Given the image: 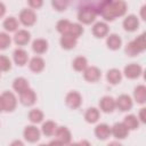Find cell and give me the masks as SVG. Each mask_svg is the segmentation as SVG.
<instances>
[{
    "mask_svg": "<svg viewBox=\"0 0 146 146\" xmlns=\"http://www.w3.org/2000/svg\"><path fill=\"white\" fill-rule=\"evenodd\" d=\"M96 14H99L104 17L105 21H114L116 17H121L127 13L128 6L125 1L115 0V1H100L95 5Z\"/></svg>",
    "mask_w": 146,
    "mask_h": 146,
    "instance_id": "1",
    "label": "cell"
},
{
    "mask_svg": "<svg viewBox=\"0 0 146 146\" xmlns=\"http://www.w3.org/2000/svg\"><path fill=\"white\" fill-rule=\"evenodd\" d=\"M97 14L95 9V3L91 2H84L81 5L78 11V19L80 23L83 24H90L95 21Z\"/></svg>",
    "mask_w": 146,
    "mask_h": 146,
    "instance_id": "2",
    "label": "cell"
},
{
    "mask_svg": "<svg viewBox=\"0 0 146 146\" xmlns=\"http://www.w3.org/2000/svg\"><path fill=\"white\" fill-rule=\"evenodd\" d=\"M1 100H2V106L3 111L6 112H13L16 106H17V98L11 91H5L1 95Z\"/></svg>",
    "mask_w": 146,
    "mask_h": 146,
    "instance_id": "3",
    "label": "cell"
},
{
    "mask_svg": "<svg viewBox=\"0 0 146 146\" xmlns=\"http://www.w3.org/2000/svg\"><path fill=\"white\" fill-rule=\"evenodd\" d=\"M18 18L24 26H32L36 22V14L31 8H24L21 10Z\"/></svg>",
    "mask_w": 146,
    "mask_h": 146,
    "instance_id": "4",
    "label": "cell"
},
{
    "mask_svg": "<svg viewBox=\"0 0 146 146\" xmlns=\"http://www.w3.org/2000/svg\"><path fill=\"white\" fill-rule=\"evenodd\" d=\"M65 103L72 110L79 108L81 106V104H82V96H81L80 92H78L75 90L68 91L66 94V96H65Z\"/></svg>",
    "mask_w": 146,
    "mask_h": 146,
    "instance_id": "5",
    "label": "cell"
},
{
    "mask_svg": "<svg viewBox=\"0 0 146 146\" xmlns=\"http://www.w3.org/2000/svg\"><path fill=\"white\" fill-rule=\"evenodd\" d=\"M141 73H143V67L137 63H130L127 66H124V70H123L124 76L130 80L139 78L141 75Z\"/></svg>",
    "mask_w": 146,
    "mask_h": 146,
    "instance_id": "6",
    "label": "cell"
},
{
    "mask_svg": "<svg viewBox=\"0 0 146 146\" xmlns=\"http://www.w3.org/2000/svg\"><path fill=\"white\" fill-rule=\"evenodd\" d=\"M132 105H133V102L129 95L122 94L115 99V107L117 110H120L121 112H127V111L131 110Z\"/></svg>",
    "mask_w": 146,
    "mask_h": 146,
    "instance_id": "7",
    "label": "cell"
},
{
    "mask_svg": "<svg viewBox=\"0 0 146 146\" xmlns=\"http://www.w3.org/2000/svg\"><path fill=\"white\" fill-rule=\"evenodd\" d=\"M40 135H41V131L39 130V128H36L33 124L26 125L24 128V131H23L24 139L27 140L29 143H35V141H38L40 139Z\"/></svg>",
    "mask_w": 146,
    "mask_h": 146,
    "instance_id": "8",
    "label": "cell"
},
{
    "mask_svg": "<svg viewBox=\"0 0 146 146\" xmlns=\"http://www.w3.org/2000/svg\"><path fill=\"white\" fill-rule=\"evenodd\" d=\"M83 78L88 82H97L102 78V72L97 66H88L83 71Z\"/></svg>",
    "mask_w": 146,
    "mask_h": 146,
    "instance_id": "9",
    "label": "cell"
},
{
    "mask_svg": "<svg viewBox=\"0 0 146 146\" xmlns=\"http://www.w3.org/2000/svg\"><path fill=\"white\" fill-rule=\"evenodd\" d=\"M19 102L24 106H32L36 102V94L32 88L26 89L19 94Z\"/></svg>",
    "mask_w": 146,
    "mask_h": 146,
    "instance_id": "10",
    "label": "cell"
},
{
    "mask_svg": "<svg viewBox=\"0 0 146 146\" xmlns=\"http://www.w3.org/2000/svg\"><path fill=\"white\" fill-rule=\"evenodd\" d=\"M111 135L116 139H124L129 135L128 128L123 124V122H116L111 127Z\"/></svg>",
    "mask_w": 146,
    "mask_h": 146,
    "instance_id": "11",
    "label": "cell"
},
{
    "mask_svg": "<svg viewBox=\"0 0 146 146\" xmlns=\"http://www.w3.org/2000/svg\"><path fill=\"white\" fill-rule=\"evenodd\" d=\"M57 140H59L63 145H67L71 143V139H72V135H71V131L68 130L67 127H57L56 131H55V135Z\"/></svg>",
    "mask_w": 146,
    "mask_h": 146,
    "instance_id": "12",
    "label": "cell"
},
{
    "mask_svg": "<svg viewBox=\"0 0 146 146\" xmlns=\"http://www.w3.org/2000/svg\"><path fill=\"white\" fill-rule=\"evenodd\" d=\"M122 26L125 31L128 32H135L138 27H139V19L136 15L131 14L124 17L123 22H122Z\"/></svg>",
    "mask_w": 146,
    "mask_h": 146,
    "instance_id": "13",
    "label": "cell"
},
{
    "mask_svg": "<svg viewBox=\"0 0 146 146\" xmlns=\"http://www.w3.org/2000/svg\"><path fill=\"white\" fill-rule=\"evenodd\" d=\"M115 99L112 96H103L99 100V110L105 113H112L115 110Z\"/></svg>",
    "mask_w": 146,
    "mask_h": 146,
    "instance_id": "14",
    "label": "cell"
},
{
    "mask_svg": "<svg viewBox=\"0 0 146 146\" xmlns=\"http://www.w3.org/2000/svg\"><path fill=\"white\" fill-rule=\"evenodd\" d=\"M30 40H31V33L27 30L21 29L17 30L14 34V42L18 46H25L29 43Z\"/></svg>",
    "mask_w": 146,
    "mask_h": 146,
    "instance_id": "15",
    "label": "cell"
},
{
    "mask_svg": "<svg viewBox=\"0 0 146 146\" xmlns=\"http://www.w3.org/2000/svg\"><path fill=\"white\" fill-rule=\"evenodd\" d=\"M13 59L15 62L16 65L18 66H24L25 64H27L29 60V54L25 49L23 48H17L14 50L13 52Z\"/></svg>",
    "mask_w": 146,
    "mask_h": 146,
    "instance_id": "16",
    "label": "cell"
},
{
    "mask_svg": "<svg viewBox=\"0 0 146 146\" xmlns=\"http://www.w3.org/2000/svg\"><path fill=\"white\" fill-rule=\"evenodd\" d=\"M108 31H110L108 25L105 22H97L92 26V34L98 39L107 36L108 35Z\"/></svg>",
    "mask_w": 146,
    "mask_h": 146,
    "instance_id": "17",
    "label": "cell"
},
{
    "mask_svg": "<svg viewBox=\"0 0 146 146\" xmlns=\"http://www.w3.org/2000/svg\"><path fill=\"white\" fill-rule=\"evenodd\" d=\"M106 46L111 50H117L122 46V39L116 33H110L106 36Z\"/></svg>",
    "mask_w": 146,
    "mask_h": 146,
    "instance_id": "18",
    "label": "cell"
},
{
    "mask_svg": "<svg viewBox=\"0 0 146 146\" xmlns=\"http://www.w3.org/2000/svg\"><path fill=\"white\" fill-rule=\"evenodd\" d=\"M95 136L100 139L105 140L111 136V127L106 123H99L95 127Z\"/></svg>",
    "mask_w": 146,
    "mask_h": 146,
    "instance_id": "19",
    "label": "cell"
},
{
    "mask_svg": "<svg viewBox=\"0 0 146 146\" xmlns=\"http://www.w3.org/2000/svg\"><path fill=\"white\" fill-rule=\"evenodd\" d=\"M44 66H46L44 59L42 57H40V56H34L29 62V67L34 73H40L41 71H43Z\"/></svg>",
    "mask_w": 146,
    "mask_h": 146,
    "instance_id": "20",
    "label": "cell"
},
{
    "mask_svg": "<svg viewBox=\"0 0 146 146\" xmlns=\"http://www.w3.org/2000/svg\"><path fill=\"white\" fill-rule=\"evenodd\" d=\"M59 43L62 46L63 49H66V50H71L73 49L76 43H78V39H75L74 36H72L71 34L66 33V34H63L59 39Z\"/></svg>",
    "mask_w": 146,
    "mask_h": 146,
    "instance_id": "21",
    "label": "cell"
},
{
    "mask_svg": "<svg viewBox=\"0 0 146 146\" xmlns=\"http://www.w3.org/2000/svg\"><path fill=\"white\" fill-rule=\"evenodd\" d=\"M32 50L35 54H38V55L44 54L48 50V41L46 39H42V38H38V39L33 40V42H32Z\"/></svg>",
    "mask_w": 146,
    "mask_h": 146,
    "instance_id": "22",
    "label": "cell"
},
{
    "mask_svg": "<svg viewBox=\"0 0 146 146\" xmlns=\"http://www.w3.org/2000/svg\"><path fill=\"white\" fill-rule=\"evenodd\" d=\"M2 26L5 29L6 32H16L18 30V26H19V22L16 17L14 16H8L5 18L3 23H2Z\"/></svg>",
    "mask_w": 146,
    "mask_h": 146,
    "instance_id": "23",
    "label": "cell"
},
{
    "mask_svg": "<svg viewBox=\"0 0 146 146\" xmlns=\"http://www.w3.org/2000/svg\"><path fill=\"white\" fill-rule=\"evenodd\" d=\"M106 80L111 84H119L122 80V72L119 68H111L106 73Z\"/></svg>",
    "mask_w": 146,
    "mask_h": 146,
    "instance_id": "24",
    "label": "cell"
},
{
    "mask_svg": "<svg viewBox=\"0 0 146 146\" xmlns=\"http://www.w3.org/2000/svg\"><path fill=\"white\" fill-rule=\"evenodd\" d=\"M30 88V83L27 81V79L23 78V76H18L16 78L14 81H13V89L17 92V94H21L23 91H25L26 89Z\"/></svg>",
    "mask_w": 146,
    "mask_h": 146,
    "instance_id": "25",
    "label": "cell"
},
{
    "mask_svg": "<svg viewBox=\"0 0 146 146\" xmlns=\"http://www.w3.org/2000/svg\"><path fill=\"white\" fill-rule=\"evenodd\" d=\"M123 124H124V125L128 128V130L130 131V130H136V129H138L140 122H139L138 117H137L135 114H128V115H125L124 119H123Z\"/></svg>",
    "mask_w": 146,
    "mask_h": 146,
    "instance_id": "26",
    "label": "cell"
},
{
    "mask_svg": "<svg viewBox=\"0 0 146 146\" xmlns=\"http://www.w3.org/2000/svg\"><path fill=\"white\" fill-rule=\"evenodd\" d=\"M133 98L138 104H145L146 102V87L144 84H138L133 90Z\"/></svg>",
    "mask_w": 146,
    "mask_h": 146,
    "instance_id": "27",
    "label": "cell"
},
{
    "mask_svg": "<svg viewBox=\"0 0 146 146\" xmlns=\"http://www.w3.org/2000/svg\"><path fill=\"white\" fill-rule=\"evenodd\" d=\"M99 116H100V112L97 107H89L84 112V120L88 123H96L99 120Z\"/></svg>",
    "mask_w": 146,
    "mask_h": 146,
    "instance_id": "28",
    "label": "cell"
},
{
    "mask_svg": "<svg viewBox=\"0 0 146 146\" xmlns=\"http://www.w3.org/2000/svg\"><path fill=\"white\" fill-rule=\"evenodd\" d=\"M57 123L55 121H51V120H47L46 122L42 123L41 125V132L44 135V136H54L55 135V131L57 129Z\"/></svg>",
    "mask_w": 146,
    "mask_h": 146,
    "instance_id": "29",
    "label": "cell"
},
{
    "mask_svg": "<svg viewBox=\"0 0 146 146\" xmlns=\"http://www.w3.org/2000/svg\"><path fill=\"white\" fill-rule=\"evenodd\" d=\"M72 66L76 72H83L88 67V59L84 56H78L73 59Z\"/></svg>",
    "mask_w": 146,
    "mask_h": 146,
    "instance_id": "30",
    "label": "cell"
},
{
    "mask_svg": "<svg viewBox=\"0 0 146 146\" xmlns=\"http://www.w3.org/2000/svg\"><path fill=\"white\" fill-rule=\"evenodd\" d=\"M43 117H44V114H43V112H42L41 110H39V108H33V110H31V111L29 112V120H30L33 124H36V123L42 122Z\"/></svg>",
    "mask_w": 146,
    "mask_h": 146,
    "instance_id": "31",
    "label": "cell"
},
{
    "mask_svg": "<svg viewBox=\"0 0 146 146\" xmlns=\"http://www.w3.org/2000/svg\"><path fill=\"white\" fill-rule=\"evenodd\" d=\"M71 24H72V22H70L68 19H65V18L59 19V21L57 22V24H56V30H57L62 35H63V34H66V33H68V31H70Z\"/></svg>",
    "mask_w": 146,
    "mask_h": 146,
    "instance_id": "32",
    "label": "cell"
},
{
    "mask_svg": "<svg viewBox=\"0 0 146 146\" xmlns=\"http://www.w3.org/2000/svg\"><path fill=\"white\" fill-rule=\"evenodd\" d=\"M68 34H71L75 39H79L83 34V27H82V25L80 23H72L71 24V27H70V31H68Z\"/></svg>",
    "mask_w": 146,
    "mask_h": 146,
    "instance_id": "33",
    "label": "cell"
},
{
    "mask_svg": "<svg viewBox=\"0 0 146 146\" xmlns=\"http://www.w3.org/2000/svg\"><path fill=\"white\" fill-rule=\"evenodd\" d=\"M11 43V38L7 32H0V50L7 49Z\"/></svg>",
    "mask_w": 146,
    "mask_h": 146,
    "instance_id": "34",
    "label": "cell"
},
{
    "mask_svg": "<svg viewBox=\"0 0 146 146\" xmlns=\"http://www.w3.org/2000/svg\"><path fill=\"white\" fill-rule=\"evenodd\" d=\"M132 41L135 42V44L137 46V48L140 50V52H143V51L146 50V39H145V33L139 34V35L136 36Z\"/></svg>",
    "mask_w": 146,
    "mask_h": 146,
    "instance_id": "35",
    "label": "cell"
},
{
    "mask_svg": "<svg viewBox=\"0 0 146 146\" xmlns=\"http://www.w3.org/2000/svg\"><path fill=\"white\" fill-rule=\"evenodd\" d=\"M125 54L128 55V56H131V57H133V56H137V55H139V54H141L140 52V50L137 48V46L135 44V42L133 41H130V42H128L127 43V46H125Z\"/></svg>",
    "mask_w": 146,
    "mask_h": 146,
    "instance_id": "36",
    "label": "cell"
},
{
    "mask_svg": "<svg viewBox=\"0 0 146 146\" xmlns=\"http://www.w3.org/2000/svg\"><path fill=\"white\" fill-rule=\"evenodd\" d=\"M11 68V60L5 55H0V72H7Z\"/></svg>",
    "mask_w": 146,
    "mask_h": 146,
    "instance_id": "37",
    "label": "cell"
},
{
    "mask_svg": "<svg viewBox=\"0 0 146 146\" xmlns=\"http://www.w3.org/2000/svg\"><path fill=\"white\" fill-rule=\"evenodd\" d=\"M51 5H52V7H54L56 10L63 11V10L66 9L68 2H67V1H64V0H54V1H51Z\"/></svg>",
    "mask_w": 146,
    "mask_h": 146,
    "instance_id": "38",
    "label": "cell"
},
{
    "mask_svg": "<svg viewBox=\"0 0 146 146\" xmlns=\"http://www.w3.org/2000/svg\"><path fill=\"white\" fill-rule=\"evenodd\" d=\"M42 0H29L27 1V5L31 7V9H38L42 6Z\"/></svg>",
    "mask_w": 146,
    "mask_h": 146,
    "instance_id": "39",
    "label": "cell"
},
{
    "mask_svg": "<svg viewBox=\"0 0 146 146\" xmlns=\"http://www.w3.org/2000/svg\"><path fill=\"white\" fill-rule=\"evenodd\" d=\"M137 117H138L139 122H141V123H145V122H146V108H145V107H141V108H140V111H139Z\"/></svg>",
    "mask_w": 146,
    "mask_h": 146,
    "instance_id": "40",
    "label": "cell"
},
{
    "mask_svg": "<svg viewBox=\"0 0 146 146\" xmlns=\"http://www.w3.org/2000/svg\"><path fill=\"white\" fill-rule=\"evenodd\" d=\"M48 146H64L59 140H57V139H54V140H51L49 144H48Z\"/></svg>",
    "mask_w": 146,
    "mask_h": 146,
    "instance_id": "41",
    "label": "cell"
},
{
    "mask_svg": "<svg viewBox=\"0 0 146 146\" xmlns=\"http://www.w3.org/2000/svg\"><path fill=\"white\" fill-rule=\"evenodd\" d=\"M9 146H24V144H23V141H22V140L16 139V140H13V141L10 143V145H9Z\"/></svg>",
    "mask_w": 146,
    "mask_h": 146,
    "instance_id": "42",
    "label": "cell"
},
{
    "mask_svg": "<svg viewBox=\"0 0 146 146\" xmlns=\"http://www.w3.org/2000/svg\"><path fill=\"white\" fill-rule=\"evenodd\" d=\"M78 146H91V144L87 140V139H82L78 143Z\"/></svg>",
    "mask_w": 146,
    "mask_h": 146,
    "instance_id": "43",
    "label": "cell"
},
{
    "mask_svg": "<svg viewBox=\"0 0 146 146\" xmlns=\"http://www.w3.org/2000/svg\"><path fill=\"white\" fill-rule=\"evenodd\" d=\"M5 13H6V6L3 2L0 1V17H2L5 15Z\"/></svg>",
    "mask_w": 146,
    "mask_h": 146,
    "instance_id": "44",
    "label": "cell"
},
{
    "mask_svg": "<svg viewBox=\"0 0 146 146\" xmlns=\"http://www.w3.org/2000/svg\"><path fill=\"white\" fill-rule=\"evenodd\" d=\"M145 9H146V6L144 5V6L140 8V16H141V19H146V16H145Z\"/></svg>",
    "mask_w": 146,
    "mask_h": 146,
    "instance_id": "45",
    "label": "cell"
},
{
    "mask_svg": "<svg viewBox=\"0 0 146 146\" xmlns=\"http://www.w3.org/2000/svg\"><path fill=\"white\" fill-rule=\"evenodd\" d=\"M107 146H122V145H121L119 141H116V140H113V141H111V143H110Z\"/></svg>",
    "mask_w": 146,
    "mask_h": 146,
    "instance_id": "46",
    "label": "cell"
},
{
    "mask_svg": "<svg viewBox=\"0 0 146 146\" xmlns=\"http://www.w3.org/2000/svg\"><path fill=\"white\" fill-rule=\"evenodd\" d=\"M3 111V106H2V100H1V96H0V113Z\"/></svg>",
    "mask_w": 146,
    "mask_h": 146,
    "instance_id": "47",
    "label": "cell"
},
{
    "mask_svg": "<svg viewBox=\"0 0 146 146\" xmlns=\"http://www.w3.org/2000/svg\"><path fill=\"white\" fill-rule=\"evenodd\" d=\"M67 146H78V143H70L67 144Z\"/></svg>",
    "mask_w": 146,
    "mask_h": 146,
    "instance_id": "48",
    "label": "cell"
},
{
    "mask_svg": "<svg viewBox=\"0 0 146 146\" xmlns=\"http://www.w3.org/2000/svg\"><path fill=\"white\" fill-rule=\"evenodd\" d=\"M38 146H48V144H40V145H38Z\"/></svg>",
    "mask_w": 146,
    "mask_h": 146,
    "instance_id": "49",
    "label": "cell"
},
{
    "mask_svg": "<svg viewBox=\"0 0 146 146\" xmlns=\"http://www.w3.org/2000/svg\"><path fill=\"white\" fill-rule=\"evenodd\" d=\"M0 74H1V73H0Z\"/></svg>",
    "mask_w": 146,
    "mask_h": 146,
    "instance_id": "50",
    "label": "cell"
}]
</instances>
